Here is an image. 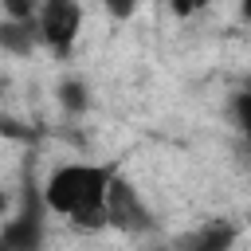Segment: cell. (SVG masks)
I'll use <instances>...</instances> for the list:
<instances>
[{"mask_svg": "<svg viewBox=\"0 0 251 251\" xmlns=\"http://www.w3.org/2000/svg\"><path fill=\"white\" fill-rule=\"evenodd\" d=\"M114 165H90V161H67L47 173L39 184V200L51 216H63L78 231H98L106 227V188L114 180Z\"/></svg>", "mask_w": 251, "mask_h": 251, "instance_id": "1", "label": "cell"}, {"mask_svg": "<svg viewBox=\"0 0 251 251\" xmlns=\"http://www.w3.org/2000/svg\"><path fill=\"white\" fill-rule=\"evenodd\" d=\"M43 216H47V208L39 200V184L27 180L20 192V212L0 224L4 251H43V243H47V220Z\"/></svg>", "mask_w": 251, "mask_h": 251, "instance_id": "2", "label": "cell"}, {"mask_svg": "<svg viewBox=\"0 0 251 251\" xmlns=\"http://www.w3.org/2000/svg\"><path fill=\"white\" fill-rule=\"evenodd\" d=\"M78 31H82V4H75V0L35 4V35H39V47H47L55 59L71 55Z\"/></svg>", "mask_w": 251, "mask_h": 251, "instance_id": "3", "label": "cell"}, {"mask_svg": "<svg viewBox=\"0 0 251 251\" xmlns=\"http://www.w3.org/2000/svg\"><path fill=\"white\" fill-rule=\"evenodd\" d=\"M102 212H106V227H118V231H126V235H149V231L157 227V220H153L149 204L141 200L137 184L126 180V176H118V173H114V180H110V188H106Z\"/></svg>", "mask_w": 251, "mask_h": 251, "instance_id": "4", "label": "cell"}, {"mask_svg": "<svg viewBox=\"0 0 251 251\" xmlns=\"http://www.w3.org/2000/svg\"><path fill=\"white\" fill-rule=\"evenodd\" d=\"M35 47H39L35 16L31 20H0V51H8L16 59H27Z\"/></svg>", "mask_w": 251, "mask_h": 251, "instance_id": "5", "label": "cell"}, {"mask_svg": "<svg viewBox=\"0 0 251 251\" xmlns=\"http://www.w3.org/2000/svg\"><path fill=\"white\" fill-rule=\"evenodd\" d=\"M59 106H63L67 114H86V106H90L86 82H82V78H63V82H59Z\"/></svg>", "mask_w": 251, "mask_h": 251, "instance_id": "6", "label": "cell"}, {"mask_svg": "<svg viewBox=\"0 0 251 251\" xmlns=\"http://www.w3.org/2000/svg\"><path fill=\"white\" fill-rule=\"evenodd\" d=\"M235 239L231 227H208L204 235H196L192 243H180V247H169V251H227Z\"/></svg>", "mask_w": 251, "mask_h": 251, "instance_id": "7", "label": "cell"}, {"mask_svg": "<svg viewBox=\"0 0 251 251\" xmlns=\"http://www.w3.org/2000/svg\"><path fill=\"white\" fill-rule=\"evenodd\" d=\"M8 208H12V196H8V192H4V188H0V220H4V216H8Z\"/></svg>", "mask_w": 251, "mask_h": 251, "instance_id": "8", "label": "cell"}, {"mask_svg": "<svg viewBox=\"0 0 251 251\" xmlns=\"http://www.w3.org/2000/svg\"><path fill=\"white\" fill-rule=\"evenodd\" d=\"M0 251H4V243H0Z\"/></svg>", "mask_w": 251, "mask_h": 251, "instance_id": "9", "label": "cell"}, {"mask_svg": "<svg viewBox=\"0 0 251 251\" xmlns=\"http://www.w3.org/2000/svg\"><path fill=\"white\" fill-rule=\"evenodd\" d=\"M0 90H4V82H0Z\"/></svg>", "mask_w": 251, "mask_h": 251, "instance_id": "10", "label": "cell"}]
</instances>
